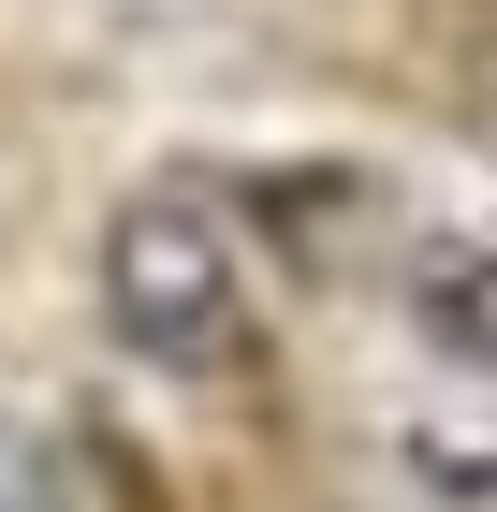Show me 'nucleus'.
I'll list each match as a JSON object with an SVG mask.
<instances>
[{
	"instance_id": "f257e3e1",
	"label": "nucleus",
	"mask_w": 497,
	"mask_h": 512,
	"mask_svg": "<svg viewBox=\"0 0 497 512\" xmlns=\"http://www.w3.org/2000/svg\"><path fill=\"white\" fill-rule=\"evenodd\" d=\"M103 308H117V337L147 366H220L234 322H249V293H234V220L191 205V191H132L117 235H103Z\"/></svg>"
},
{
	"instance_id": "f03ea898",
	"label": "nucleus",
	"mask_w": 497,
	"mask_h": 512,
	"mask_svg": "<svg viewBox=\"0 0 497 512\" xmlns=\"http://www.w3.org/2000/svg\"><path fill=\"white\" fill-rule=\"evenodd\" d=\"M410 322H424L439 366H483V381H497V235H483V220L410 249Z\"/></svg>"
}]
</instances>
